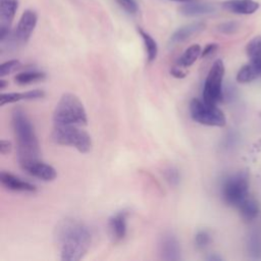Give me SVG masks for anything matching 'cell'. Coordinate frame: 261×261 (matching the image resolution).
Masks as SVG:
<instances>
[{
  "label": "cell",
  "mask_w": 261,
  "mask_h": 261,
  "mask_svg": "<svg viewBox=\"0 0 261 261\" xmlns=\"http://www.w3.org/2000/svg\"><path fill=\"white\" fill-rule=\"evenodd\" d=\"M55 240L59 246L61 260L79 261L89 251L92 236L88 226L82 221L65 218L55 228Z\"/></svg>",
  "instance_id": "obj_1"
},
{
  "label": "cell",
  "mask_w": 261,
  "mask_h": 261,
  "mask_svg": "<svg viewBox=\"0 0 261 261\" xmlns=\"http://www.w3.org/2000/svg\"><path fill=\"white\" fill-rule=\"evenodd\" d=\"M11 121L17 141V160L22 168L28 163L39 160L40 146L34 126L23 110L15 108L11 115Z\"/></svg>",
  "instance_id": "obj_2"
},
{
  "label": "cell",
  "mask_w": 261,
  "mask_h": 261,
  "mask_svg": "<svg viewBox=\"0 0 261 261\" xmlns=\"http://www.w3.org/2000/svg\"><path fill=\"white\" fill-rule=\"evenodd\" d=\"M54 125H86L88 122L84 104L71 93L63 94L53 112Z\"/></svg>",
  "instance_id": "obj_3"
},
{
  "label": "cell",
  "mask_w": 261,
  "mask_h": 261,
  "mask_svg": "<svg viewBox=\"0 0 261 261\" xmlns=\"http://www.w3.org/2000/svg\"><path fill=\"white\" fill-rule=\"evenodd\" d=\"M51 137L56 144L73 147L81 153H88L92 148L91 136L77 125H54Z\"/></svg>",
  "instance_id": "obj_4"
},
{
  "label": "cell",
  "mask_w": 261,
  "mask_h": 261,
  "mask_svg": "<svg viewBox=\"0 0 261 261\" xmlns=\"http://www.w3.org/2000/svg\"><path fill=\"white\" fill-rule=\"evenodd\" d=\"M190 114L194 121L208 126H224L226 118L224 113L216 107L209 104L203 99L194 98L190 102Z\"/></svg>",
  "instance_id": "obj_5"
},
{
  "label": "cell",
  "mask_w": 261,
  "mask_h": 261,
  "mask_svg": "<svg viewBox=\"0 0 261 261\" xmlns=\"http://www.w3.org/2000/svg\"><path fill=\"white\" fill-rule=\"evenodd\" d=\"M249 180L246 173L239 172L227 176L221 186V195L224 202L231 206H239L247 197Z\"/></svg>",
  "instance_id": "obj_6"
},
{
  "label": "cell",
  "mask_w": 261,
  "mask_h": 261,
  "mask_svg": "<svg viewBox=\"0 0 261 261\" xmlns=\"http://www.w3.org/2000/svg\"><path fill=\"white\" fill-rule=\"evenodd\" d=\"M224 76V64L221 59L213 62L203 88V100L216 105L222 99V81Z\"/></svg>",
  "instance_id": "obj_7"
},
{
  "label": "cell",
  "mask_w": 261,
  "mask_h": 261,
  "mask_svg": "<svg viewBox=\"0 0 261 261\" xmlns=\"http://www.w3.org/2000/svg\"><path fill=\"white\" fill-rule=\"evenodd\" d=\"M158 252L160 258L167 261H177L181 259V249L177 238L172 232H165L158 242Z\"/></svg>",
  "instance_id": "obj_8"
},
{
  "label": "cell",
  "mask_w": 261,
  "mask_h": 261,
  "mask_svg": "<svg viewBox=\"0 0 261 261\" xmlns=\"http://www.w3.org/2000/svg\"><path fill=\"white\" fill-rule=\"evenodd\" d=\"M18 7L17 0H0V40L4 42L9 37L10 25Z\"/></svg>",
  "instance_id": "obj_9"
},
{
  "label": "cell",
  "mask_w": 261,
  "mask_h": 261,
  "mask_svg": "<svg viewBox=\"0 0 261 261\" xmlns=\"http://www.w3.org/2000/svg\"><path fill=\"white\" fill-rule=\"evenodd\" d=\"M38 21L37 13L32 9L22 12L14 32V38L18 43H25L34 32Z\"/></svg>",
  "instance_id": "obj_10"
},
{
  "label": "cell",
  "mask_w": 261,
  "mask_h": 261,
  "mask_svg": "<svg viewBox=\"0 0 261 261\" xmlns=\"http://www.w3.org/2000/svg\"><path fill=\"white\" fill-rule=\"evenodd\" d=\"M22 169L32 176L45 181H51L57 176V172L53 166L40 160H35L28 163L22 167Z\"/></svg>",
  "instance_id": "obj_11"
},
{
  "label": "cell",
  "mask_w": 261,
  "mask_h": 261,
  "mask_svg": "<svg viewBox=\"0 0 261 261\" xmlns=\"http://www.w3.org/2000/svg\"><path fill=\"white\" fill-rule=\"evenodd\" d=\"M204 29H205V24L201 21L185 24L173 32V34L169 38L168 44L169 46H174L176 44L182 43L189 38H191L192 36L202 32Z\"/></svg>",
  "instance_id": "obj_12"
},
{
  "label": "cell",
  "mask_w": 261,
  "mask_h": 261,
  "mask_svg": "<svg viewBox=\"0 0 261 261\" xmlns=\"http://www.w3.org/2000/svg\"><path fill=\"white\" fill-rule=\"evenodd\" d=\"M0 180L1 184L10 191H14V192H35L37 189L36 187L29 182L25 181L9 172L6 171H1L0 173Z\"/></svg>",
  "instance_id": "obj_13"
},
{
  "label": "cell",
  "mask_w": 261,
  "mask_h": 261,
  "mask_svg": "<svg viewBox=\"0 0 261 261\" xmlns=\"http://www.w3.org/2000/svg\"><path fill=\"white\" fill-rule=\"evenodd\" d=\"M222 7L236 14H252L259 8V3L254 0H225Z\"/></svg>",
  "instance_id": "obj_14"
},
{
  "label": "cell",
  "mask_w": 261,
  "mask_h": 261,
  "mask_svg": "<svg viewBox=\"0 0 261 261\" xmlns=\"http://www.w3.org/2000/svg\"><path fill=\"white\" fill-rule=\"evenodd\" d=\"M216 10L215 6L211 3H200L194 1L184 2L182 5L179 6L178 11L180 14L185 16H200V15H206L213 13Z\"/></svg>",
  "instance_id": "obj_15"
},
{
  "label": "cell",
  "mask_w": 261,
  "mask_h": 261,
  "mask_svg": "<svg viewBox=\"0 0 261 261\" xmlns=\"http://www.w3.org/2000/svg\"><path fill=\"white\" fill-rule=\"evenodd\" d=\"M126 215L125 211H120L109 218L108 227L114 241H120L126 234Z\"/></svg>",
  "instance_id": "obj_16"
},
{
  "label": "cell",
  "mask_w": 261,
  "mask_h": 261,
  "mask_svg": "<svg viewBox=\"0 0 261 261\" xmlns=\"http://www.w3.org/2000/svg\"><path fill=\"white\" fill-rule=\"evenodd\" d=\"M45 96V92L43 90H32L28 92L21 93H6L0 96V105L3 106L9 103H15L22 100H36L43 98Z\"/></svg>",
  "instance_id": "obj_17"
},
{
  "label": "cell",
  "mask_w": 261,
  "mask_h": 261,
  "mask_svg": "<svg viewBox=\"0 0 261 261\" xmlns=\"http://www.w3.org/2000/svg\"><path fill=\"white\" fill-rule=\"evenodd\" d=\"M250 62L253 63L261 73V36H256L249 41L246 47Z\"/></svg>",
  "instance_id": "obj_18"
},
{
  "label": "cell",
  "mask_w": 261,
  "mask_h": 261,
  "mask_svg": "<svg viewBox=\"0 0 261 261\" xmlns=\"http://www.w3.org/2000/svg\"><path fill=\"white\" fill-rule=\"evenodd\" d=\"M241 216L246 221L254 220L259 213V206L255 199L247 197L239 206Z\"/></svg>",
  "instance_id": "obj_19"
},
{
  "label": "cell",
  "mask_w": 261,
  "mask_h": 261,
  "mask_svg": "<svg viewBox=\"0 0 261 261\" xmlns=\"http://www.w3.org/2000/svg\"><path fill=\"white\" fill-rule=\"evenodd\" d=\"M201 52H202V49L200 45L194 44L190 46L188 49L185 50V52L178 58L177 66H180L182 68L191 66L201 56Z\"/></svg>",
  "instance_id": "obj_20"
},
{
  "label": "cell",
  "mask_w": 261,
  "mask_h": 261,
  "mask_svg": "<svg viewBox=\"0 0 261 261\" xmlns=\"http://www.w3.org/2000/svg\"><path fill=\"white\" fill-rule=\"evenodd\" d=\"M138 33L140 34V36L143 40L148 61L149 62L154 61L157 57V54H158V46H157L156 41L147 32H145L141 28H138Z\"/></svg>",
  "instance_id": "obj_21"
},
{
  "label": "cell",
  "mask_w": 261,
  "mask_h": 261,
  "mask_svg": "<svg viewBox=\"0 0 261 261\" xmlns=\"http://www.w3.org/2000/svg\"><path fill=\"white\" fill-rule=\"evenodd\" d=\"M260 74L261 73H260L259 69L253 63L250 62L240 68V70L237 73L236 79H237V82H239L241 84H247V83H250V82L254 81L255 79H257Z\"/></svg>",
  "instance_id": "obj_22"
},
{
  "label": "cell",
  "mask_w": 261,
  "mask_h": 261,
  "mask_svg": "<svg viewBox=\"0 0 261 261\" xmlns=\"http://www.w3.org/2000/svg\"><path fill=\"white\" fill-rule=\"evenodd\" d=\"M248 253L253 259L261 258V236L257 231H252L247 242Z\"/></svg>",
  "instance_id": "obj_23"
},
{
  "label": "cell",
  "mask_w": 261,
  "mask_h": 261,
  "mask_svg": "<svg viewBox=\"0 0 261 261\" xmlns=\"http://www.w3.org/2000/svg\"><path fill=\"white\" fill-rule=\"evenodd\" d=\"M46 77V74L41 71H23L15 75L14 81L18 85H29L38 81H42Z\"/></svg>",
  "instance_id": "obj_24"
},
{
  "label": "cell",
  "mask_w": 261,
  "mask_h": 261,
  "mask_svg": "<svg viewBox=\"0 0 261 261\" xmlns=\"http://www.w3.org/2000/svg\"><path fill=\"white\" fill-rule=\"evenodd\" d=\"M21 66V63L19 60L17 59H12V60H8L3 62L0 65V76L3 77L13 71H15L16 69H18Z\"/></svg>",
  "instance_id": "obj_25"
},
{
  "label": "cell",
  "mask_w": 261,
  "mask_h": 261,
  "mask_svg": "<svg viewBox=\"0 0 261 261\" xmlns=\"http://www.w3.org/2000/svg\"><path fill=\"white\" fill-rule=\"evenodd\" d=\"M164 177L166 179V181L170 185V186H177L179 180H180V174L177 168L173 167V166H169L166 169H164L163 171Z\"/></svg>",
  "instance_id": "obj_26"
},
{
  "label": "cell",
  "mask_w": 261,
  "mask_h": 261,
  "mask_svg": "<svg viewBox=\"0 0 261 261\" xmlns=\"http://www.w3.org/2000/svg\"><path fill=\"white\" fill-rule=\"evenodd\" d=\"M194 242L198 249H205L211 243V236L207 230H199L195 236Z\"/></svg>",
  "instance_id": "obj_27"
},
{
  "label": "cell",
  "mask_w": 261,
  "mask_h": 261,
  "mask_svg": "<svg viewBox=\"0 0 261 261\" xmlns=\"http://www.w3.org/2000/svg\"><path fill=\"white\" fill-rule=\"evenodd\" d=\"M239 23L237 21L233 20H229V21H224L222 23H220L217 27V31L220 32L221 34H225V35H230L236 33L239 30Z\"/></svg>",
  "instance_id": "obj_28"
},
{
  "label": "cell",
  "mask_w": 261,
  "mask_h": 261,
  "mask_svg": "<svg viewBox=\"0 0 261 261\" xmlns=\"http://www.w3.org/2000/svg\"><path fill=\"white\" fill-rule=\"evenodd\" d=\"M115 1L127 13L136 14L138 12V3L136 0H115Z\"/></svg>",
  "instance_id": "obj_29"
},
{
  "label": "cell",
  "mask_w": 261,
  "mask_h": 261,
  "mask_svg": "<svg viewBox=\"0 0 261 261\" xmlns=\"http://www.w3.org/2000/svg\"><path fill=\"white\" fill-rule=\"evenodd\" d=\"M217 49H218V45H217V44H215V43H210V44L206 45L205 48L202 50V52H201V57H202V58L208 57V56L214 54Z\"/></svg>",
  "instance_id": "obj_30"
},
{
  "label": "cell",
  "mask_w": 261,
  "mask_h": 261,
  "mask_svg": "<svg viewBox=\"0 0 261 261\" xmlns=\"http://www.w3.org/2000/svg\"><path fill=\"white\" fill-rule=\"evenodd\" d=\"M10 150H11V143L7 140L2 139L0 141V152H1V154L5 155V154L9 153Z\"/></svg>",
  "instance_id": "obj_31"
},
{
  "label": "cell",
  "mask_w": 261,
  "mask_h": 261,
  "mask_svg": "<svg viewBox=\"0 0 261 261\" xmlns=\"http://www.w3.org/2000/svg\"><path fill=\"white\" fill-rule=\"evenodd\" d=\"M171 74L174 76V77H176V79H182V77H185L186 75H187V72L182 69V67H180V66H175V67H173L172 69H171Z\"/></svg>",
  "instance_id": "obj_32"
},
{
  "label": "cell",
  "mask_w": 261,
  "mask_h": 261,
  "mask_svg": "<svg viewBox=\"0 0 261 261\" xmlns=\"http://www.w3.org/2000/svg\"><path fill=\"white\" fill-rule=\"evenodd\" d=\"M207 260H209V261H220L221 257L218 256V255L213 254V255H210L209 257H207Z\"/></svg>",
  "instance_id": "obj_33"
},
{
  "label": "cell",
  "mask_w": 261,
  "mask_h": 261,
  "mask_svg": "<svg viewBox=\"0 0 261 261\" xmlns=\"http://www.w3.org/2000/svg\"><path fill=\"white\" fill-rule=\"evenodd\" d=\"M6 81H4V80H0V90H3L4 88H5V86H6Z\"/></svg>",
  "instance_id": "obj_34"
},
{
  "label": "cell",
  "mask_w": 261,
  "mask_h": 261,
  "mask_svg": "<svg viewBox=\"0 0 261 261\" xmlns=\"http://www.w3.org/2000/svg\"><path fill=\"white\" fill-rule=\"evenodd\" d=\"M172 1H177V2H189V1H194V0H172Z\"/></svg>",
  "instance_id": "obj_35"
}]
</instances>
